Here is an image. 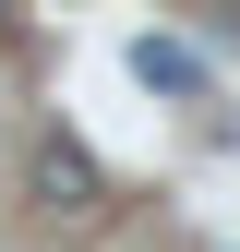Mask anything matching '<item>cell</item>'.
Segmentation results:
<instances>
[{
  "instance_id": "6da1fadb",
  "label": "cell",
  "mask_w": 240,
  "mask_h": 252,
  "mask_svg": "<svg viewBox=\"0 0 240 252\" xmlns=\"http://www.w3.org/2000/svg\"><path fill=\"white\" fill-rule=\"evenodd\" d=\"M24 180H36V204H48V216H84V204H96V156H84L72 132H48Z\"/></svg>"
},
{
  "instance_id": "3957f363",
  "label": "cell",
  "mask_w": 240,
  "mask_h": 252,
  "mask_svg": "<svg viewBox=\"0 0 240 252\" xmlns=\"http://www.w3.org/2000/svg\"><path fill=\"white\" fill-rule=\"evenodd\" d=\"M0 24H12V0H0Z\"/></svg>"
},
{
  "instance_id": "7a4b0ae2",
  "label": "cell",
  "mask_w": 240,
  "mask_h": 252,
  "mask_svg": "<svg viewBox=\"0 0 240 252\" xmlns=\"http://www.w3.org/2000/svg\"><path fill=\"white\" fill-rule=\"evenodd\" d=\"M132 84H156V96H204V60L180 36H132Z\"/></svg>"
}]
</instances>
